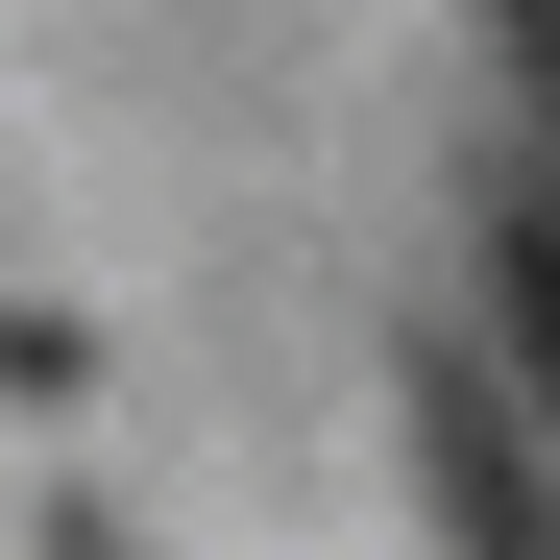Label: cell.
<instances>
[{
	"instance_id": "1",
	"label": "cell",
	"mask_w": 560,
	"mask_h": 560,
	"mask_svg": "<svg viewBox=\"0 0 560 560\" xmlns=\"http://www.w3.org/2000/svg\"><path fill=\"white\" fill-rule=\"evenodd\" d=\"M415 488H439V536H463V560H560V463L512 439V390H488L463 341L415 365Z\"/></svg>"
},
{
	"instance_id": "2",
	"label": "cell",
	"mask_w": 560,
	"mask_h": 560,
	"mask_svg": "<svg viewBox=\"0 0 560 560\" xmlns=\"http://www.w3.org/2000/svg\"><path fill=\"white\" fill-rule=\"evenodd\" d=\"M488 390H512V439H560V220H488Z\"/></svg>"
},
{
	"instance_id": "3",
	"label": "cell",
	"mask_w": 560,
	"mask_h": 560,
	"mask_svg": "<svg viewBox=\"0 0 560 560\" xmlns=\"http://www.w3.org/2000/svg\"><path fill=\"white\" fill-rule=\"evenodd\" d=\"M512 25H560V0H512Z\"/></svg>"
}]
</instances>
